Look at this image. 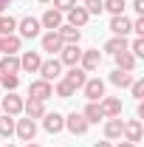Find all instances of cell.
<instances>
[{"label":"cell","instance_id":"obj_1","mask_svg":"<svg viewBox=\"0 0 144 147\" xmlns=\"http://www.w3.org/2000/svg\"><path fill=\"white\" fill-rule=\"evenodd\" d=\"M79 59H82V48H79V42H68V45H62L59 48V62L62 65H79Z\"/></svg>","mask_w":144,"mask_h":147},{"label":"cell","instance_id":"obj_2","mask_svg":"<svg viewBox=\"0 0 144 147\" xmlns=\"http://www.w3.org/2000/svg\"><path fill=\"white\" fill-rule=\"evenodd\" d=\"M37 74H42V79H45V82L59 79V76H62V62H59L57 57H51V59H42V65H40V71H37Z\"/></svg>","mask_w":144,"mask_h":147},{"label":"cell","instance_id":"obj_3","mask_svg":"<svg viewBox=\"0 0 144 147\" xmlns=\"http://www.w3.org/2000/svg\"><path fill=\"white\" fill-rule=\"evenodd\" d=\"M65 127L71 130L73 136H85V133H88V119H85V116H82V113H76V110H73L71 116H65Z\"/></svg>","mask_w":144,"mask_h":147},{"label":"cell","instance_id":"obj_4","mask_svg":"<svg viewBox=\"0 0 144 147\" xmlns=\"http://www.w3.org/2000/svg\"><path fill=\"white\" fill-rule=\"evenodd\" d=\"M28 96H31V99H40V102H45V99L54 96V88H51V82H45V79H34L31 88H28Z\"/></svg>","mask_w":144,"mask_h":147},{"label":"cell","instance_id":"obj_5","mask_svg":"<svg viewBox=\"0 0 144 147\" xmlns=\"http://www.w3.org/2000/svg\"><path fill=\"white\" fill-rule=\"evenodd\" d=\"M40 65H42V57H40V51H26V54L20 57V71L37 74V71H40Z\"/></svg>","mask_w":144,"mask_h":147},{"label":"cell","instance_id":"obj_6","mask_svg":"<svg viewBox=\"0 0 144 147\" xmlns=\"http://www.w3.org/2000/svg\"><path fill=\"white\" fill-rule=\"evenodd\" d=\"M99 62H102V51H99V48H90V51H82L79 68H82V71H96Z\"/></svg>","mask_w":144,"mask_h":147},{"label":"cell","instance_id":"obj_7","mask_svg":"<svg viewBox=\"0 0 144 147\" xmlns=\"http://www.w3.org/2000/svg\"><path fill=\"white\" fill-rule=\"evenodd\" d=\"M82 91H85V96H88L90 102H99V99L105 96V82H102V79H85Z\"/></svg>","mask_w":144,"mask_h":147},{"label":"cell","instance_id":"obj_8","mask_svg":"<svg viewBox=\"0 0 144 147\" xmlns=\"http://www.w3.org/2000/svg\"><path fill=\"white\" fill-rule=\"evenodd\" d=\"M99 108H102V113H105L108 119L122 116V99H116V96H102V99H99Z\"/></svg>","mask_w":144,"mask_h":147},{"label":"cell","instance_id":"obj_9","mask_svg":"<svg viewBox=\"0 0 144 147\" xmlns=\"http://www.w3.org/2000/svg\"><path fill=\"white\" fill-rule=\"evenodd\" d=\"M14 133H17L23 142H34V136H37V125H34V119H20L17 125H14Z\"/></svg>","mask_w":144,"mask_h":147},{"label":"cell","instance_id":"obj_10","mask_svg":"<svg viewBox=\"0 0 144 147\" xmlns=\"http://www.w3.org/2000/svg\"><path fill=\"white\" fill-rule=\"evenodd\" d=\"M17 28H20V37L34 40V37H40V20H34V17H23V20L17 23Z\"/></svg>","mask_w":144,"mask_h":147},{"label":"cell","instance_id":"obj_11","mask_svg":"<svg viewBox=\"0 0 144 147\" xmlns=\"http://www.w3.org/2000/svg\"><path fill=\"white\" fill-rule=\"evenodd\" d=\"M110 31L116 37H127L130 31H133V23L124 17V14H116V17H110Z\"/></svg>","mask_w":144,"mask_h":147},{"label":"cell","instance_id":"obj_12","mask_svg":"<svg viewBox=\"0 0 144 147\" xmlns=\"http://www.w3.org/2000/svg\"><path fill=\"white\" fill-rule=\"evenodd\" d=\"M42 127L54 136L59 130H65V116H59V113H45V116H42Z\"/></svg>","mask_w":144,"mask_h":147},{"label":"cell","instance_id":"obj_13","mask_svg":"<svg viewBox=\"0 0 144 147\" xmlns=\"http://www.w3.org/2000/svg\"><path fill=\"white\" fill-rule=\"evenodd\" d=\"M122 136H124V142H141V122L139 119H130L124 122V127H122Z\"/></svg>","mask_w":144,"mask_h":147},{"label":"cell","instance_id":"obj_14","mask_svg":"<svg viewBox=\"0 0 144 147\" xmlns=\"http://www.w3.org/2000/svg\"><path fill=\"white\" fill-rule=\"evenodd\" d=\"M3 110H6V116H20L23 113V99L11 91L9 96H3Z\"/></svg>","mask_w":144,"mask_h":147},{"label":"cell","instance_id":"obj_15","mask_svg":"<svg viewBox=\"0 0 144 147\" xmlns=\"http://www.w3.org/2000/svg\"><path fill=\"white\" fill-rule=\"evenodd\" d=\"M62 79H65V82L71 85L73 91H76V88H82V85H85V79H88V71H82L79 65H73V68H71L68 74H65Z\"/></svg>","mask_w":144,"mask_h":147},{"label":"cell","instance_id":"obj_16","mask_svg":"<svg viewBox=\"0 0 144 147\" xmlns=\"http://www.w3.org/2000/svg\"><path fill=\"white\" fill-rule=\"evenodd\" d=\"M40 26H42V28H48V31H57V28L62 26V11L48 9V11L42 14V20H40Z\"/></svg>","mask_w":144,"mask_h":147},{"label":"cell","instance_id":"obj_17","mask_svg":"<svg viewBox=\"0 0 144 147\" xmlns=\"http://www.w3.org/2000/svg\"><path fill=\"white\" fill-rule=\"evenodd\" d=\"M23 110H26L28 119H42V116H45V102H40V99H31V96H28V102H23Z\"/></svg>","mask_w":144,"mask_h":147},{"label":"cell","instance_id":"obj_18","mask_svg":"<svg viewBox=\"0 0 144 147\" xmlns=\"http://www.w3.org/2000/svg\"><path fill=\"white\" fill-rule=\"evenodd\" d=\"M57 34H59V40L68 45V42H79V37H82V31L76 28V26H68V23H62L59 28H57Z\"/></svg>","mask_w":144,"mask_h":147},{"label":"cell","instance_id":"obj_19","mask_svg":"<svg viewBox=\"0 0 144 147\" xmlns=\"http://www.w3.org/2000/svg\"><path fill=\"white\" fill-rule=\"evenodd\" d=\"M65 42L59 40L57 31H48V34H42V51H48V54H59V48H62Z\"/></svg>","mask_w":144,"mask_h":147},{"label":"cell","instance_id":"obj_20","mask_svg":"<svg viewBox=\"0 0 144 147\" xmlns=\"http://www.w3.org/2000/svg\"><path fill=\"white\" fill-rule=\"evenodd\" d=\"M65 14H68V26H76V28H82V26L90 20V14L82 9V6H73L71 11H65Z\"/></svg>","mask_w":144,"mask_h":147},{"label":"cell","instance_id":"obj_21","mask_svg":"<svg viewBox=\"0 0 144 147\" xmlns=\"http://www.w3.org/2000/svg\"><path fill=\"white\" fill-rule=\"evenodd\" d=\"M17 51H20V37L17 34L0 37V54H17Z\"/></svg>","mask_w":144,"mask_h":147},{"label":"cell","instance_id":"obj_22","mask_svg":"<svg viewBox=\"0 0 144 147\" xmlns=\"http://www.w3.org/2000/svg\"><path fill=\"white\" fill-rule=\"evenodd\" d=\"M0 74H20V59L14 54H3L0 57Z\"/></svg>","mask_w":144,"mask_h":147},{"label":"cell","instance_id":"obj_23","mask_svg":"<svg viewBox=\"0 0 144 147\" xmlns=\"http://www.w3.org/2000/svg\"><path fill=\"white\" fill-rule=\"evenodd\" d=\"M82 116L88 119V125H96V122L105 119V113H102V108H99V102H88V108L82 110Z\"/></svg>","mask_w":144,"mask_h":147},{"label":"cell","instance_id":"obj_24","mask_svg":"<svg viewBox=\"0 0 144 147\" xmlns=\"http://www.w3.org/2000/svg\"><path fill=\"white\" fill-rule=\"evenodd\" d=\"M116 68L119 71H133L136 68V57L130 54V51H119L116 54Z\"/></svg>","mask_w":144,"mask_h":147},{"label":"cell","instance_id":"obj_25","mask_svg":"<svg viewBox=\"0 0 144 147\" xmlns=\"http://www.w3.org/2000/svg\"><path fill=\"white\" fill-rule=\"evenodd\" d=\"M110 82L116 85V88H130V82H133V71H116L110 74Z\"/></svg>","mask_w":144,"mask_h":147},{"label":"cell","instance_id":"obj_26","mask_svg":"<svg viewBox=\"0 0 144 147\" xmlns=\"http://www.w3.org/2000/svg\"><path fill=\"white\" fill-rule=\"evenodd\" d=\"M122 127H124V122L119 116H113V119H108V125H105V136L108 139H122Z\"/></svg>","mask_w":144,"mask_h":147},{"label":"cell","instance_id":"obj_27","mask_svg":"<svg viewBox=\"0 0 144 147\" xmlns=\"http://www.w3.org/2000/svg\"><path fill=\"white\" fill-rule=\"evenodd\" d=\"M105 51H108V54H119V51H127V40L124 37H113V40H108V42H105Z\"/></svg>","mask_w":144,"mask_h":147},{"label":"cell","instance_id":"obj_28","mask_svg":"<svg viewBox=\"0 0 144 147\" xmlns=\"http://www.w3.org/2000/svg\"><path fill=\"white\" fill-rule=\"evenodd\" d=\"M124 0H102V9H105V11H110V14H113V17H116V14H124Z\"/></svg>","mask_w":144,"mask_h":147},{"label":"cell","instance_id":"obj_29","mask_svg":"<svg viewBox=\"0 0 144 147\" xmlns=\"http://www.w3.org/2000/svg\"><path fill=\"white\" fill-rule=\"evenodd\" d=\"M0 85H3L6 91H17L20 88V76L17 74H0Z\"/></svg>","mask_w":144,"mask_h":147},{"label":"cell","instance_id":"obj_30","mask_svg":"<svg viewBox=\"0 0 144 147\" xmlns=\"http://www.w3.org/2000/svg\"><path fill=\"white\" fill-rule=\"evenodd\" d=\"M14 133V116H0V136L9 139Z\"/></svg>","mask_w":144,"mask_h":147},{"label":"cell","instance_id":"obj_31","mask_svg":"<svg viewBox=\"0 0 144 147\" xmlns=\"http://www.w3.org/2000/svg\"><path fill=\"white\" fill-rule=\"evenodd\" d=\"M14 28H17V20H14V17H3V20H0V37L14 34Z\"/></svg>","mask_w":144,"mask_h":147},{"label":"cell","instance_id":"obj_32","mask_svg":"<svg viewBox=\"0 0 144 147\" xmlns=\"http://www.w3.org/2000/svg\"><path fill=\"white\" fill-rule=\"evenodd\" d=\"M73 93H76V91H73L65 79H59V82H57V96H59V99H71Z\"/></svg>","mask_w":144,"mask_h":147},{"label":"cell","instance_id":"obj_33","mask_svg":"<svg viewBox=\"0 0 144 147\" xmlns=\"http://www.w3.org/2000/svg\"><path fill=\"white\" fill-rule=\"evenodd\" d=\"M127 51L136 57V59H139V57H144V37H136V40L127 45Z\"/></svg>","mask_w":144,"mask_h":147},{"label":"cell","instance_id":"obj_34","mask_svg":"<svg viewBox=\"0 0 144 147\" xmlns=\"http://www.w3.org/2000/svg\"><path fill=\"white\" fill-rule=\"evenodd\" d=\"M82 9L88 11L90 17H93V14H102V11H105V9H102V0H85V6H82Z\"/></svg>","mask_w":144,"mask_h":147},{"label":"cell","instance_id":"obj_35","mask_svg":"<svg viewBox=\"0 0 144 147\" xmlns=\"http://www.w3.org/2000/svg\"><path fill=\"white\" fill-rule=\"evenodd\" d=\"M51 3H54L57 11H62V14H65V11H71L73 6H76V0H51Z\"/></svg>","mask_w":144,"mask_h":147},{"label":"cell","instance_id":"obj_36","mask_svg":"<svg viewBox=\"0 0 144 147\" xmlns=\"http://www.w3.org/2000/svg\"><path fill=\"white\" fill-rule=\"evenodd\" d=\"M130 91H133V96L141 102V96H144V82H141V79H133V82H130Z\"/></svg>","mask_w":144,"mask_h":147},{"label":"cell","instance_id":"obj_37","mask_svg":"<svg viewBox=\"0 0 144 147\" xmlns=\"http://www.w3.org/2000/svg\"><path fill=\"white\" fill-rule=\"evenodd\" d=\"M133 31H136L139 37H144V17H139L136 23H133Z\"/></svg>","mask_w":144,"mask_h":147},{"label":"cell","instance_id":"obj_38","mask_svg":"<svg viewBox=\"0 0 144 147\" xmlns=\"http://www.w3.org/2000/svg\"><path fill=\"white\" fill-rule=\"evenodd\" d=\"M133 9L139 11V17H144V0H133Z\"/></svg>","mask_w":144,"mask_h":147},{"label":"cell","instance_id":"obj_39","mask_svg":"<svg viewBox=\"0 0 144 147\" xmlns=\"http://www.w3.org/2000/svg\"><path fill=\"white\" fill-rule=\"evenodd\" d=\"M116 147H136V144H133V142H119Z\"/></svg>","mask_w":144,"mask_h":147},{"label":"cell","instance_id":"obj_40","mask_svg":"<svg viewBox=\"0 0 144 147\" xmlns=\"http://www.w3.org/2000/svg\"><path fill=\"white\" fill-rule=\"evenodd\" d=\"M9 3H11V0H0V14H3V9H6Z\"/></svg>","mask_w":144,"mask_h":147},{"label":"cell","instance_id":"obj_41","mask_svg":"<svg viewBox=\"0 0 144 147\" xmlns=\"http://www.w3.org/2000/svg\"><path fill=\"white\" fill-rule=\"evenodd\" d=\"M93 147H110V142H96Z\"/></svg>","mask_w":144,"mask_h":147},{"label":"cell","instance_id":"obj_42","mask_svg":"<svg viewBox=\"0 0 144 147\" xmlns=\"http://www.w3.org/2000/svg\"><path fill=\"white\" fill-rule=\"evenodd\" d=\"M26 147H40V144H37V142H28V144H26Z\"/></svg>","mask_w":144,"mask_h":147},{"label":"cell","instance_id":"obj_43","mask_svg":"<svg viewBox=\"0 0 144 147\" xmlns=\"http://www.w3.org/2000/svg\"><path fill=\"white\" fill-rule=\"evenodd\" d=\"M40 3H51V0H40Z\"/></svg>","mask_w":144,"mask_h":147},{"label":"cell","instance_id":"obj_44","mask_svg":"<svg viewBox=\"0 0 144 147\" xmlns=\"http://www.w3.org/2000/svg\"><path fill=\"white\" fill-rule=\"evenodd\" d=\"M6 147H14V144H6Z\"/></svg>","mask_w":144,"mask_h":147},{"label":"cell","instance_id":"obj_45","mask_svg":"<svg viewBox=\"0 0 144 147\" xmlns=\"http://www.w3.org/2000/svg\"><path fill=\"white\" fill-rule=\"evenodd\" d=\"M0 20H3V14H0Z\"/></svg>","mask_w":144,"mask_h":147}]
</instances>
